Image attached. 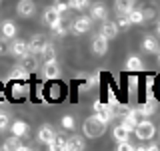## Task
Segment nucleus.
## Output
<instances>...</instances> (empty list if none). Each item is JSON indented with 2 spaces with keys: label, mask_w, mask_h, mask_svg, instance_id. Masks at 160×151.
I'll use <instances>...</instances> for the list:
<instances>
[{
  "label": "nucleus",
  "mask_w": 160,
  "mask_h": 151,
  "mask_svg": "<svg viewBox=\"0 0 160 151\" xmlns=\"http://www.w3.org/2000/svg\"><path fill=\"white\" fill-rule=\"evenodd\" d=\"M104 131H106V123L100 121L96 115H92V117H88L86 121H84V133H86V137H102Z\"/></svg>",
  "instance_id": "nucleus-1"
},
{
  "label": "nucleus",
  "mask_w": 160,
  "mask_h": 151,
  "mask_svg": "<svg viewBox=\"0 0 160 151\" xmlns=\"http://www.w3.org/2000/svg\"><path fill=\"white\" fill-rule=\"evenodd\" d=\"M134 133H136V137L140 139V141H150V139L154 137V133H156V125H154L152 121H140L136 123V127H134Z\"/></svg>",
  "instance_id": "nucleus-2"
},
{
  "label": "nucleus",
  "mask_w": 160,
  "mask_h": 151,
  "mask_svg": "<svg viewBox=\"0 0 160 151\" xmlns=\"http://www.w3.org/2000/svg\"><path fill=\"white\" fill-rule=\"evenodd\" d=\"M92 28V18L90 16H82V14H80V16H76L72 20V34H76V36H80V34H86L88 30Z\"/></svg>",
  "instance_id": "nucleus-3"
},
{
  "label": "nucleus",
  "mask_w": 160,
  "mask_h": 151,
  "mask_svg": "<svg viewBox=\"0 0 160 151\" xmlns=\"http://www.w3.org/2000/svg\"><path fill=\"white\" fill-rule=\"evenodd\" d=\"M94 115H96L100 121H104V123H108L110 119L114 117L112 108L106 105V103H102V102H96V103H94Z\"/></svg>",
  "instance_id": "nucleus-4"
},
{
  "label": "nucleus",
  "mask_w": 160,
  "mask_h": 151,
  "mask_svg": "<svg viewBox=\"0 0 160 151\" xmlns=\"http://www.w3.org/2000/svg\"><path fill=\"white\" fill-rule=\"evenodd\" d=\"M60 76V66L56 64V60H48L42 66V78L44 80H56Z\"/></svg>",
  "instance_id": "nucleus-5"
},
{
  "label": "nucleus",
  "mask_w": 160,
  "mask_h": 151,
  "mask_svg": "<svg viewBox=\"0 0 160 151\" xmlns=\"http://www.w3.org/2000/svg\"><path fill=\"white\" fill-rule=\"evenodd\" d=\"M46 42H48V38L44 36V34H34V36L30 38V42H28L30 54H40L44 50V46H46Z\"/></svg>",
  "instance_id": "nucleus-6"
},
{
  "label": "nucleus",
  "mask_w": 160,
  "mask_h": 151,
  "mask_svg": "<svg viewBox=\"0 0 160 151\" xmlns=\"http://www.w3.org/2000/svg\"><path fill=\"white\" fill-rule=\"evenodd\" d=\"M118 24L116 22H110V20H104V22H102V26H100V36H104V38H106V40H114V38H116L118 36Z\"/></svg>",
  "instance_id": "nucleus-7"
},
{
  "label": "nucleus",
  "mask_w": 160,
  "mask_h": 151,
  "mask_svg": "<svg viewBox=\"0 0 160 151\" xmlns=\"http://www.w3.org/2000/svg\"><path fill=\"white\" fill-rule=\"evenodd\" d=\"M16 12L22 18H30V16H34V12H36V4H34L32 0H20L16 4Z\"/></svg>",
  "instance_id": "nucleus-8"
},
{
  "label": "nucleus",
  "mask_w": 160,
  "mask_h": 151,
  "mask_svg": "<svg viewBox=\"0 0 160 151\" xmlns=\"http://www.w3.org/2000/svg\"><path fill=\"white\" fill-rule=\"evenodd\" d=\"M10 54H12L14 58H24L26 54H30L28 42H26V40H16V42H10Z\"/></svg>",
  "instance_id": "nucleus-9"
},
{
  "label": "nucleus",
  "mask_w": 160,
  "mask_h": 151,
  "mask_svg": "<svg viewBox=\"0 0 160 151\" xmlns=\"http://www.w3.org/2000/svg\"><path fill=\"white\" fill-rule=\"evenodd\" d=\"M92 52L96 54V56H104V54L108 52V40L104 36H100V34H96V36L92 38Z\"/></svg>",
  "instance_id": "nucleus-10"
},
{
  "label": "nucleus",
  "mask_w": 160,
  "mask_h": 151,
  "mask_svg": "<svg viewBox=\"0 0 160 151\" xmlns=\"http://www.w3.org/2000/svg\"><path fill=\"white\" fill-rule=\"evenodd\" d=\"M54 137H56V131H54L52 125H40V127H38V139H40L44 145L50 143Z\"/></svg>",
  "instance_id": "nucleus-11"
},
{
  "label": "nucleus",
  "mask_w": 160,
  "mask_h": 151,
  "mask_svg": "<svg viewBox=\"0 0 160 151\" xmlns=\"http://www.w3.org/2000/svg\"><path fill=\"white\" fill-rule=\"evenodd\" d=\"M58 20H62V14H60V12H58V10L54 8V6H50V8L44 10V24H46V26L52 28L54 24L58 22Z\"/></svg>",
  "instance_id": "nucleus-12"
},
{
  "label": "nucleus",
  "mask_w": 160,
  "mask_h": 151,
  "mask_svg": "<svg viewBox=\"0 0 160 151\" xmlns=\"http://www.w3.org/2000/svg\"><path fill=\"white\" fill-rule=\"evenodd\" d=\"M20 68L26 70L28 74L36 72V70H38V62H36V58H34V54H26L24 58H20Z\"/></svg>",
  "instance_id": "nucleus-13"
},
{
  "label": "nucleus",
  "mask_w": 160,
  "mask_h": 151,
  "mask_svg": "<svg viewBox=\"0 0 160 151\" xmlns=\"http://www.w3.org/2000/svg\"><path fill=\"white\" fill-rule=\"evenodd\" d=\"M124 66H126L128 72H140V70L144 68V64H142V60H140L136 54H130V56L126 58V64H124Z\"/></svg>",
  "instance_id": "nucleus-14"
},
{
  "label": "nucleus",
  "mask_w": 160,
  "mask_h": 151,
  "mask_svg": "<svg viewBox=\"0 0 160 151\" xmlns=\"http://www.w3.org/2000/svg\"><path fill=\"white\" fill-rule=\"evenodd\" d=\"M90 18L92 20H106L108 18V10L104 4H92V10H90Z\"/></svg>",
  "instance_id": "nucleus-15"
},
{
  "label": "nucleus",
  "mask_w": 160,
  "mask_h": 151,
  "mask_svg": "<svg viewBox=\"0 0 160 151\" xmlns=\"http://www.w3.org/2000/svg\"><path fill=\"white\" fill-rule=\"evenodd\" d=\"M0 32H2V36H6L8 40L16 38V24H14L12 20H4V22L0 24Z\"/></svg>",
  "instance_id": "nucleus-16"
},
{
  "label": "nucleus",
  "mask_w": 160,
  "mask_h": 151,
  "mask_svg": "<svg viewBox=\"0 0 160 151\" xmlns=\"http://www.w3.org/2000/svg\"><path fill=\"white\" fill-rule=\"evenodd\" d=\"M142 50H144V52H150V54H156L158 50H160L158 40L154 38V36H144V40H142Z\"/></svg>",
  "instance_id": "nucleus-17"
},
{
  "label": "nucleus",
  "mask_w": 160,
  "mask_h": 151,
  "mask_svg": "<svg viewBox=\"0 0 160 151\" xmlns=\"http://www.w3.org/2000/svg\"><path fill=\"white\" fill-rule=\"evenodd\" d=\"M10 131H12V135H16V137H22V135L28 133V123L16 119V121L10 123Z\"/></svg>",
  "instance_id": "nucleus-18"
},
{
  "label": "nucleus",
  "mask_w": 160,
  "mask_h": 151,
  "mask_svg": "<svg viewBox=\"0 0 160 151\" xmlns=\"http://www.w3.org/2000/svg\"><path fill=\"white\" fill-rule=\"evenodd\" d=\"M84 147H86V143H84V139L80 137V135H68V149L80 151Z\"/></svg>",
  "instance_id": "nucleus-19"
},
{
  "label": "nucleus",
  "mask_w": 160,
  "mask_h": 151,
  "mask_svg": "<svg viewBox=\"0 0 160 151\" xmlns=\"http://www.w3.org/2000/svg\"><path fill=\"white\" fill-rule=\"evenodd\" d=\"M112 135H114V139H116V141H124V139H128L130 131H128L126 127H124L122 123H120V125H116V127L112 129Z\"/></svg>",
  "instance_id": "nucleus-20"
},
{
  "label": "nucleus",
  "mask_w": 160,
  "mask_h": 151,
  "mask_svg": "<svg viewBox=\"0 0 160 151\" xmlns=\"http://www.w3.org/2000/svg\"><path fill=\"white\" fill-rule=\"evenodd\" d=\"M52 147L54 149H68V135L56 133V137H54V141H52Z\"/></svg>",
  "instance_id": "nucleus-21"
},
{
  "label": "nucleus",
  "mask_w": 160,
  "mask_h": 151,
  "mask_svg": "<svg viewBox=\"0 0 160 151\" xmlns=\"http://www.w3.org/2000/svg\"><path fill=\"white\" fill-rule=\"evenodd\" d=\"M128 20H130V24H142L144 22V12H142V10L132 8L128 12Z\"/></svg>",
  "instance_id": "nucleus-22"
},
{
  "label": "nucleus",
  "mask_w": 160,
  "mask_h": 151,
  "mask_svg": "<svg viewBox=\"0 0 160 151\" xmlns=\"http://www.w3.org/2000/svg\"><path fill=\"white\" fill-rule=\"evenodd\" d=\"M116 12H130V10L134 8V0H116Z\"/></svg>",
  "instance_id": "nucleus-23"
},
{
  "label": "nucleus",
  "mask_w": 160,
  "mask_h": 151,
  "mask_svg": "<svg viewBox=\"0 0 160 151\" xmlns=\"http://www.w3.org/2000/svg\"><path fill=\"white\" fill-rule=\"evenodd\" d=\"M40 54H42L44 62H48V60H56V50H54L52 44H50V40L46 42V46H44V50H42Z\"/></svg>",
  "instance_id": "nucleus-24"
},
{
  "label": "nucleus",
  "mask_w": 160,
  "mask_h": 151,
  "mask_svg": "<svg viewBox=\"0 0 160 151\" xmlns=\"http://www.w3.org/2000/svg\"><path fill=\"white\" fill-rule=\"evenodd\" d=\"M126 117H128V119H132L134 123H140V121H144V119H146V115L142 113V109H130Z\"/></svg>",
  "instance_id": "nucleus-25"
},
{
  "label": "nucleus",
  "mask_w": 160,
  "mask_h": 151,
  "mask_svg": "<svg viewBox=\"0 0 160 151\" xmlns=\"http://www.w3.org/2000/svg\"><path fill=\"white\" fill-rule=\"evenodd\" d=\"M2 147H4V149H26L22 143H20V137H16V135H14L12 139H8V141L2 145Z\"/></svg>",
  "instance_id": "nucleus-26"
},
{
  "label": "nucleus",
  "mask_w": 160,
  "mask_h": 151,
  "mask_svg": "<svg viewBox=\"0 0 160 151\" xmlns=\"http://www.w3.org/2000/svg\"><path fill=\"white\" fill-rule=\"evenodd\" d=\"M68 6L72 10H84L90 6V0H68Z\"/></svg>",
  "instance_id": "nucleus-27"
},
{
  "label": "nucleus",
  "mask_w": 160,
  "mask_h": 151,
  "mask_svg": "<svg viewBox=\"0 0 160 151\" xmlns=\"http://www.w3.org/2000/svg\"><path fill=\"white\" fill-rule=\"evenodd\" d=\"M10 78L12 80H26L28 78V72L26 70H22V68H12V72H10Z\"/></svg>",
  "instance_id": "nucleus-28"
},
{
  "label": "nucleus",
  "mask_w": 160,
  "mask_h": 151,
  "mask_svg": "<svg viewBox=\"0 0 160 151\" xmlns=\"http://www.w3.org/2000/svg\"><path fill=\"white\" fill-rule=\"evenodd\" d=\"M116 24H118V28H130V26H132V24H130V20H128V14H126V12H118Z\"/></svg>",
  "instance_id": "nucleus-29"
},
{
  "label": "nucleus",
  "mask_w": 160,
  "mask_h": 151,
  "mask_svg": "<svg viewBox=\"0 0 160 151\" xmlns=\"http://www.w3.org/2000/svg\"><path fill=\"white\" fill-rule=\"evenodd\" d=\"M112 108V113L114 115H128V112H130V108H126V105H122V103H114V105H110Z\"/></svg>",
  "instance_id": "nucleus-30"
},
{
  "label": "nucleus",
  "mask_w": 160,
  "mask_h": 151,
  "mask_svg": "<svg viewBox=\"0 0 160 151\" xmlns=\"http://www.w3.org/2000/svg\"><path fill=\"white\" fill-rule=\"evenodd\" d=\"M52 32L56 34V36H60V38H62V36H66V32H68V30H66V26L62 24V20H58V22L52 26Z\"/></svg>",
  "instance_id": "nucleus-31"
},
{
  "label": "nucleus",
  "mask_w": 160,
  "mask_h": 151,
  "mask_svg": "<svg viewBox=\"0 0 160 151\" xmlns=\"http://www.w3.org/2000/svg\"><path fill=\"white\" fill-rule=\"evenodd\" d=\"M10 54V42L6 36H0V56H6Z\"/></svg>",
  "instance_id": "nucleus-32"
},
{
  "label": "nucleus",
  "mask_w": 160,
  "mask_h": 151,
  "mask_svg": "<svg viewBox=\"0 0 160 151\" xmlns=\"http://www.w3.org/2000/svg\"><path fill=\"white\" fill-rule=\"evenodd\" d=\"M60 125H62L64 129H74L76 121H74V117H72V115H64V117L60 119Z\"/></svg>",
  "instance_id": "nucleus-33"
},
{
  "label": "nucleus",
  "mask_w": 160,
  "mask_h": 151,
  "mask_svg": "<svg viewBox=\"0 0 160 151\" xmlns=\"http://www.w3.org/2000/svg\"><path fill=\"white\" fill-rule=\"evenodd\" d=\"M26 85H24V84H16V85H14V89H12V92H14V98H24V95H26Z\"/></svg>",
  "instance_id": "nucleus-34"
},
{
  "label": "nucleus",
  "mask_w": 160,
  "mask_h": 151,
  "mask_svg": "<svg viewBox=\"0 0 160 151\" xmlns=\"http://www.w3.org/2000/svg\"><path fill=\"white\" fill-rule=\"evenodd\" d=\"M96 84H98V78H96V76H90V78L86 80V82H84L82 85H80V89H82V92H86V89H90L92 85H96Z\"/></svg>",
  "instance_id": "nucleus-35"
},
{
  "label": "nucleus",
  "mask_w": 160,
  "mask_h": 151,
  "mask_svg": "<svg viewBox=\"0 0 160 151\" xmlns=\"http://www.w3.org/2000/svg\"><path fill=\"white\" fill-rule=\"evenodd\" d=\"M140 109H142V113H144V115H152L154 112H156V105H154V102H146Z\"/></svg>",
  "instance_id": "nucleus-36"
},
{
  "label": "nucleus",
  "mask_w": 160,
  "mask_h": 151,
  "mask_svg": "<svg viewBox=\"0 0 160 151\" xmlns=\"http://www.w3.org/2000/svg\"><path fill=\"white\" fill-rule=\"evenodd\" d=\"M6 127H10V117L6 113H0V131H4Z\"/></svg>",
  "instance_id": "nucleus-37"
},
{
  "label": "nucleus",
  "mask_w": 160,
  "mask_h": 151,
  "mask_svg": "<svg viewBox=\"0 0 160 151\" xmlns=\"http://www.w3.org/2000/svg\"><path fill=\"white\" fill-rule=\"evenodd\" d=\"M118 149H120V151H132L134 145L130 143L128 139H124V141H118Z\"/></svg>",
  "instance_id": "nucleus-38"
},
{
  "label": "nucleus",
  "mask_w": 160,
  "mask_h": 151,
  "mask_svg": "<svg viewBox=\"0 0 160 151\" xmlns=\"http://www.w3.org/2000/svg\"><path fill=\"white\" fill-rule=\"evenodd\" d=\"M122 125H124V127H126V129H128V131H130V133H132V131H134V127H136V123H134V121H132V119H128V117H126V115H124V117H122Z\"/></svg>",
  "instance_id": "nucleus-39"
},
{
  "label": "nucleus",
  "mask_w": 160,
  "mask_h": 151,
  "mask_svg": "<svg viewBox=\"0 0 160 151\" xmlns=\"http://www.w3.org/2000/svg\"><path fill=\"white\" fill-rule=\"evenodd\" d=\"M54 8H56L60 14H64V12H66V10H68L70 6H68V2H64V0H58V2L54 4Z\"/></svg>",
  "instance_id": "nucleus-40"
},
{
  "label": "nucleus",
  "mask_w": 160,
  "mask_h": 151,
  "mask_svg": "<svg viewBox=\"0 0 160 151\" xmlns=\"http://www.w3.org/2000/svg\"><path fill=\"white\" fill-rule=\"evenodd\" d=\"M156 34L160 36V22H158V26H156Z\"/></svg>",
  "instance_id": "nucleus-41"
},
{
  "label": "nucleus",
  "mask_w": 160,
  "mask_h": 151,
  "mask_svg": "<svg viewBox=\"0 0 160 151\" xmlns=\"http://www.w3.org/2000/svg\"><path fill=\"white\" fill-rule=\"evenodd\" d=\"M156 54H158V62H160V50H158V52H156Z\"/></svg>",
  "instance_id": "nucleus-42"
}]
</instances>
